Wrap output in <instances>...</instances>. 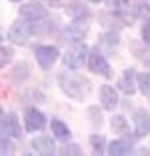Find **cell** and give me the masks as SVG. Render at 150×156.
<instances>
[{
    "mask_svg": "<svg viewBox=\"0 0 150 156\" xmlns=\"http://www.w3.org/2000/svg\"><path fill=\"white\" fill-rule=\"evenodd\" d=\"M58 84H60L64 94L74 98V100L86 98V94L90 92V82L84 76L74 74V72H60L58 74Z\"/></svg>",
    "mask_w": 150,
    "mask_h": 156,
    "instance_id": "cell-1",
    "label": "cell"
},
{
    "mask_svg": "<svg viewBox=\"0 0 150 156\" xmlns=\"http://www.w3.org/2000/svg\"><path fill=\"white\" fill-rule=\"evenodd\" d=\"M88 56V46L84 44L82 40H74L72 44H70V48L66 50V54H64V66L70 70H78L82 64H84V60H86Z\"/></svg>",
    "mask_w": 150,
    "mask_h": 156,
    "instance_id": "cell-2",
    "label": "cell"
},
{
    "mask_svg": "<svg viewBox=\"0 0 150 156\" xmlns=\"http://www.w3.org/2000/svg\"><path fill=\"white\" fill-rule=\"evenodd\" d=\"M36 32V22H30V20H20V22L12 24V28H10V40L14 42V44H26L28 40H30V36Z\"/></svg>",
    "mask_w": 150,
    "mask_h": 156,
    "instance_id": "cell-3",
    "label": "cell"
},
{
    "mask_svg": "<svg viewBox=\"0 0 150 156\" xmlns=\"http://www.w3.org/2000/svg\"><path fill=\"white\" fill-rule=\"evenodd\" d=\"M20 16H22L24 20H30V22H40V20H44L46 16H48V12H46V8L42 4H38V2H28V4H24L22 8H20Z\"/></svg>",
    "mask_w": 150,
    "mask_h": 156,
    "instance_id": "cell-4",
    "label": "cell"
},
{
    "mask_svg": "<svg viewBox=\"0 0 150 156\" xmlns=\"http://www.w3.org/2000/svg\"><path fill=\"white\" fill-rule=\"evenodd\" d=\"M88 66H90L92 72L100 74V76H106V78L112 76V72H110V64L106 62L104 56L98 52V48H96V50H92V54L88 56Z\"/></svg>",
    "mask_w": 150,
    "mask_h": 156,
    "instance_id": "cell-5",
    "label": "cell"
},
{
    "mask_svg": "<svg viewBox=\"0 0 150 156\" xmlns=\"http://www.w3.org/2000/svg\"><path fill=\"white\" fill-rule=\"evenodd\" d=\"M46 124V118L42 112H38L36 108H28L26 114H24V128L28 132H38V130L44 128Z\"/></svg>",
    "mask_w": 150,
    "mask_h": 156,
    "instance_id": "cell-6",
    "label": "cell"
},
{
    "mask_svg": "<svg viewBox=\"0 0 150 156\" xmlns=\"http://www.w3.org/2000/svg\"><path fill=\"white\" fill-rule=\"evenodd\" d=\"M56 58H58V50L54 46H38L36 48V60L44 70H48L50 66L54 64Z\"/></svg>",
    "mask_w": 150,
    "mask_h": 156,
    "instance_id": "cell-7",
    "label": "cell"
},
{
    "mask_svg": "<svg viewBox=\"0 0 150 156\" xmlns=\"http://www.w3.org/2000/svg\"><path fill=\"white\" fill-rule=\"evenodd\" d=\"M0 134L14 136V138H20V136H22L16 114H8V116H4V118H2V122H0Z\"/></svg>",
    "mask_w": 150,
    "mask_h": 156,
    "instance_id": "cell-8",
    "label": "cell"
},
{
    "mask_svg": "<svg viewBox=\"0 0 150 156\" xmlns=\"http://www.w3.org/2000/svg\"><path fill=\"white\" fill-rule=\"evenodd\" d=\"M100 102H102V106L106 110H114L118 106V92L112 86H108V84L100 86Z\"/></svg>",
    "mask_w": 150,
    "mask_h": 156,
    "instance_id": "cell-9",
    "label": "cell"
},
{
    "mask_svg": "<svg viewBox=\"0 0 150 156\" xmlns=\"http://www.w3.org/2000/svg\"><path fill=\"white\" fill-rule=\"evenodd\" d=\"M88 34V24L84 22V20L76 18L72 24H68V28H66V36L70 38V40H82V38Z\"/></svg>",
    "mask_w": 150,
    "mask_h": 156,
    "instance_id": "cell-10",
    "label": "cell"
},
{
    "mask_svg": "<svg viewBox=\"0 0 150 156\" xmlns=\"http://www.w3.org/2000/svg\"><path fill=\"white\" fill-rule=\"evenodd\" d=\"M134 132H136V136H146V134L150 132V114H146L144 110H138L136 114H134Z\"/></svg>",
    "mask_w": 150,
    "mask_h": 156,
    "instance_id": "cell-11",
    "label": "cell"
},
{
    "mask_svg": "<svg viewBox=\"0 0 150 156\" xmlns=\"http://www.w3.org/2000/svg\"><path fill=\"white\" fill-rule=\"evenodd\" d=\"M130 150H132V140L130 138H118V140H114L108 146V154H112V156L130 154Z\"/></svg>",
    "mask_w": 150,
    "mask_h": 156,
    "instance_id": "cell-12",
    "label": "cell"
},
{
    "mask_svg": "<svg viewBox=\"0 0 150 156\" xmlns=\"http://www.w3.org/2000/svg\"><path fill=\"white\" fill-rule=\"evenodd\" d=\"M32 148L38 154H54V142L50 136H38L32 140Z\"/></svg>",
    "mask_w": 150,
    "mask_h": 156,
    "instance_id": "cell-13",
    "label": "cell"
},
{
    "mask_svg": "<svg viewBox=\"0 0 150 156\" xmlns=\"http://www.w3.org/2000/svg\"><path fill=\"white\" fill-rule=\"evenodd\" d=\"M120 88H122L124 94H132L134 92V70L126 68L122 74V80H120Z\"/></svg>",
    "mask_w": 150,
    "mask_h": 156,
    "instance_id": "cell-14",
    "label": "cell"
},
{
    "mask_svg": "<svg viewBox=\"0 0 150 156\" xmlns=\"http://www.w3.org/2000/svg\"><path fill=\"white\" fill-rule=\"evenodd\" d=\"M52 134H54L58 140H68L70 138V130H68V126L62 122V120H52Z\"/></svg>",
    "mask_w": 150,
    "mask_h": 156,
    "instance_id": "cell-15",
    "label": "cell"
},
{
    "mask_svg": "<svg viewBox=\"0 0 150 156\" xmlns=\"http://www.w3.org/2000/svg\"><path fill=\"white\" fill-rule=\"evenodd\" d=\"M110 128H112V132L116 134H122L124 130L128 128V122L124 116H112V120H110Z\"/></svg>",
    "mask_w": 150,
    "mask_h": 156,
    "instance_id": "cell-16",
    "label": "cell"
},
{
    "mask_svg": "<svg viewBox=\"0 0 150 156\" xmlns=\"http://www.w3.org/2000/svg\"><path fill=\"white\" fill-rule=\"evenodd\" d=\"M138 88L142 90L144 96H150V74L148 72L138 74Z\"/></svg>",
    "mask_w": 150,
    "mask_h": 156,
    "instance_id": "cell-17",
    "label": "cell"
},
{
    "mask_svg": "<svg viewBox=\"0 0 150 156\" xmlns=\"http://www.w3.org/2000/svg\"><path fill=\"white\" fill-rule=\"evenodd\" d=\"M10 60H12V48H8V46H0V68H4Z\"/></svg>",
    "mask_w": 150,
    "mask_h": 156,
    "instance_id": "cell-18",
    "label": "cell"
},
{
    "mask_svg": "<svg viewBox=\"0 0 150 156\" xmlns=\"http://www.w3.org/2000/svg\"><path fill=\"white\" fill-rule=\"evenodd\" d=\"M90 144L94 148V154H104V136H92Z\"/></svg>",
    "mask_w": 150,
    "mask_h": 156,
    "instance_id": "cell-19",
    "label": "cell"
},
{
    "mask_svg": "<svg viewBox=\"0 0 150 156\" xmlns=\"http://www.w3.org/2000/svg\"><path fill=\"white\" fill-rule=\"evenodd\" d=\"M0 154H12V142L6 134H0Z\"/></svg>",
    "mask_w": 150,
    "mask_h": 156,
    "instance_id": "cell-20",
    "label": "cell"
},
{
    "mask_svg": "<svg viewBox=\"0 0 150 156\" xmlns=\"http://www.w3.org/2000/svg\"><path fill=\"white\" fill-rule=\"evenodd\" d=\"M106 4L112 10H124L126 4H128V0H106Z\"/></svg>",
    "mask_w": 150,
    "mask_h": 156,
    "instance_id": "cell-21",
    "label": "cell"
},
{
    "mask_svg": "<svg viewBox=\"0 0 150 156\" xmlns=\"http://www.w3.org/2000/svg\"><path fill=\"white\" fill-rule=\"evenodd\" d=\"M142 38H144L146 44H150V20H146L144 26H142Z\"/></svg>",
    "mask_w": 150,
    "mask_h": 156,
    "instance_id": "cell-22",
    "label": "cell"
},
{
    "mask_svg": "<svg viewBox=\"0 0 150 156\" xmlns=\"http://www.w3.org/2000/svg\"><path fill=\"white\" fill-rule=\"evenodd\" d=\"M60 154H70L72 156V154H82V152H80V148H78L76 144H72V146H64Z\"/></svg>",
    "mask_w": 150,
    "mask_h": 156,
    "instance_id": "cell-23",
    "label": "cell"
},
{
    "mask_svg": "<svg viewBox=\"0 0 150 156\" xmlns=\"http://www.w3.org/2000/svg\"><path fill=\"white\" fill-rule=\"evenodd\" d=\"M0 118H2V106H0Z\"/></svg>",
    "mask_w": 150,
    "mask_h": 156,
    "instance_id": "cell-24",
    "label": "cell"
},
{
    "mask_svg": "<svg viewBox=\"0 0 150 156\" xmlns=\"http://www.w3.org/2000/svg\"><path fill=\"white\" fill-rule=\"evenodd\" d=\"M90 2H102V0H90Z\"/></svg>",
    "mask_w": 150,
    "mask_h": 156,
    "instance_id": "cell-25",
    "label": "cell"
},
{
    "mask_svg": "<svg viewBox=\"0 0 150 156\" xmlns=\"http://www.w3.org/2000/svg\"><path fill=\"white\" fill-rule=\"evenodd\" d=\"M12 2H18V0H12Z\"/></svg>",
    "mask_w": 150,
    "mask_h": 156,
    "instance_id": "cell-26",
    "label": "cell"
},
{
    "mask_svg": "<svg viewBox=\"0 0 150 156\" xmlns=\"http://www.w3.org/2000/svg\"><path fill=\"white\" fill-rule=\"evenodd\" d=\"M0 40H2V38H0Z\"/></svg>",
    "mask_w": 150,
    "mask_h": 156,
    "instance_id": "cell-27",
    "label": "cell"
}]
</instances>
